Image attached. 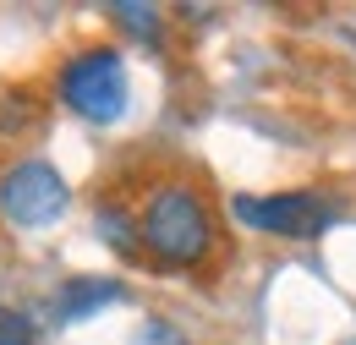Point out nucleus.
<instances>
[{
    "label": "nucleus",
    "mask_w": 356,
    "mask_h": 345,
    "mask_svg": "<svg viewBox=\"0 0 356 345\" xmlns=\"http://www.w3.org/2000/svg\"><path fill=\"white\" fill-rule=\"evenodd\" d=\"M99 236H110L121 252H137V236H132V225H127L121 214H99Z\"/></svg>",
    "instance_id": "1a4fd4ad"
},
{
    "label": "nucleus",
    "mask_w": 356,
    "mask_h": 345,
    "mask_svg": "<svg viewBox=\"0 0 356 345\" xmlns=\"http://www.w3.org/2000/svg\"><path fill=\"white\" fill-rule=\"evenodd\" d=\"M66 203H72L66 181L49 170V165H39V159H28V165L0 175V214L11 219V225H22V230L55 225V219L66 214Z\"/></svg>",
    "instance_id": "7ed1b4c3"
},
{
    "label": "nucleus",
    "mask_w": 356,
    "mask_h": 345,
    "mask_svg": "<svg viewBox=\"0 0 356 345\" xmlns=\"http://www.w3.org/2000/svg\"><path fill=\"white\" fill-rule=\"evenodd\" d=\"M121 302V280H99V274H83V280H66L55 291V318L60 323H77L99 307H115Z\"/></svg>",
    "instance_id": "39448f33"
},
{
    "label": "nucleus",
    "mask_w": 356,
    "mask_h": 345,
    "mask_svg": "<svg viewBox=\"0 0 356 345\" xmlns=\"http://www.w3.org/2000/svg\"><path fill=\"white\" fill-rule=\"evenodd\" d=\"M132 345H192V340L181 335L176 323H159V318H154V323H143V329L132 335Z\"/></svg>",
    "instance_id": "0eeeda50"
},
{
    "label": "nucleus",
    "mask_w": 356,
    "mask_h": 345,
    "mask_svg": "<svg viewBox=\"0 0 356 345\" xmlns=\"http://www.w3.org/2000/svg\"><path fill=\"white\" fill-rule=\"evenodd\" d=\"M230 214L241 219V225H252V230H274V236H323L329 230V198H318V192H280V198H252V192H236L230 198Z\"/></svg>",
    "instance_id": "20e7f679"
},
{
    "label": "nucleus",
    "mask_w": 356,
    "mask_h": 345,
    "mask_svg": "<svg viewBox=\"0 0 356 345\" xmlns=\"http://www.w3.org/2000/svg\"><path fill=\"white\" fill-rule=\"evenodd\" d=\"M60 93L66 104L93 121V127H115L127 115V99H132V83H127V61L115 49H83L77 61H66L60 72Z\"/></svg>",
    "instance_id": "f257e3e1"
},
{
    "label": "nucleus",
    "mask_w": 356,
    "mask_h": 345,
    "mask_svg": "<svg viewBox=\"0 0 356 345\" xmlns=\"http://www.w3.org/2000/svg\"><path fill=\"white\" fill-rule=\"evenodd\" d=\"M110 17L127 28V33H137V39H159V11L154 6H137V0H115L110 6Z\"/></svg>",
    "instance_id": "423d86ee"
},
{
    "label": "nucleus",
    "mask_w": 356,
    "mask_h": 345,
    "mask_svg": "<svg viewBox=\"0 0 356 345\" xmlns=\"http://www.w3.org/2000/svg\"><path fill=\"white\" fill-rule=\"evenodd\" d=\"M143 241L165 263H197L209 252V214L186 186H165L154 192L148 214H143Z\"/></svg>",
    "instance_id": "f03ea898"
},
{
    "label": "nucleus",
    "mask_w": 356,
    "mask_h": 345,
    "mask_svg": "<svg viewBox=\"0 0 356 345\" xmlns=\"http://www.w3.org/2000/svg\"><path fill=\"white\" fill-rule=\"evenodd\" d=\"M0 345H33V323L22 312H6L0 307Z\"/></svg>",
    "instance_id": "6e6552de"
}]
</instances>
